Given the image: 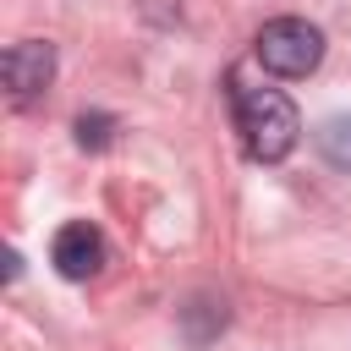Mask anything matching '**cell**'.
<instances>
[{"instance_id": "cell-6", "label": "cell", "mask_w": 351, "mask_h": 351, "mask_svg": "<svg viewBox=\"0 0 351 351\" xmlns=\"http://www.w3.org/2000/svg\"><path fill=\"white\" fill-rule=\"evenodd\" d=\"M110 132H115L110 115H77V143H82V148H104Z\"/></svg>"}, {"instance_id": "cell-2", "label": "cell", "mask_w": 351, "mask_h": 351, "mask_svg": "<svg viewBox=\"0 0 351 351\" xmlns=\"http://www.w3.org/2000/svg\"><path fill=\"white\" fill-rule=\"evenodd\" d=\"M252 55H258V66L274 71V77H307V71H318V60H324V33H318L307 16H274V22L258 27Z\"/></svg>"}, {"instance_id": "cell-5", "label": "cell", "mask_w": 351, "mask_h": 351, "mask_svg": "<svg viewBox=\"0 0 351 351\" xmlns=\"http://www.w3.org/2000/svg\"><path fill=\"white\" fill-rule=\"evenodd\" d=\"M313 143H318V154H324L329 170L351 176V115H329V121L313 132Z\"/></svg>"}, {"instance_id": "cell-4", "label": "cell", "mask_w": 351, "mask_h": 351, "mask_svg": "<svg viewBox=\"0 0 351 351\" xmlns=\"http://www.w3.org/2000/svg\"><path fill=\"white\" fill-rule=\"evenodd\" d=\"M49 263L60 269V280H93L104 269V236H99V225H88V219L60 225L55 241H49Z\"/></svg>"}, {"instance_id": "cell-1", "label": "cell", "mask_w": 351, "mask_h": 351, "mask_svg": "<svg viewBox=\"0 0 351 351\" xmlns=\"http://www.w3.org/2000/svg\"><path fill=\"white\" fill-rule=\"evenodd\" d=\"M230 115H236L241 148H247L258 165H274V159H285V154L302 143V115H296V104H291L280 88L230 82Z\"/></svg>"}, {"instance_id": "cell-3", "label": "cell", "mask_w": 351, "mask_h": 351, "mask_svg": "<svg viewBox=\"0 0 351 351\" xmlns=\"http://www.w3.org/2000/svg\"><path fill=\"white\" fill-rule=\"evenodd\" d=\"M0 71H5L11 99H16V104H33V99L49 88V77H55V44H44V38H22V44L5 49Z\"/></svg>"}]
</instances>
